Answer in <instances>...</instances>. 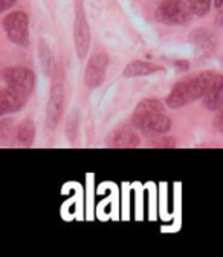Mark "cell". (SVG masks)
Listing matches in <instances>:
<instances>
[{
  "label": "cell",
  "instance_id": "obj_1",
  "mask_svg": "<svg viewBox=\"0 0 223 257\" xmlns=\"http://www.w3.org/2000/svg\"><path fill=\"white\" fill-rule=\"evenodd\" d=\"M132 124L147 135H164L170 131L171 121L164 113V106L159 100L148 98L138 104L133 112Z\"/></svg>",
  "mask_w": 223,
  "mask_h": 257
},
{
  "label": "cell",
  "instance_id": "obj_2",
  "mask_svg": "<svg viewBox=\"0 0 223 257\" xmlns=\"http://www.w3.org/2000/svg\"><path fill=\"white\" fill-rule=\"evenodd\" d=\"M214 77H215V72L205 71L194 78L176 83L167 98V104L171 109H180L189 103H194L203 98V95L206 89L209 87L211 81L214 80Z\"/></svg>",
  "mask_w": 223,
  "mask_h": 257
},
{
  "label": "cell",
  "instance_id": "obj_3",
  "mask_svg": "<svg viewBox=\"0 0 223 257\" xmlns=\"http://www.w3.org/2000/svg\"><path fill=\"white\" fill-rule=\"evenodd\" d=\"M193 16L186 0H164L154 13V19L167 26L186 25Z\"/></svg>",
  "mask_w": 223,
  "mask_h": 257
},
{
  "label": "cell",
  "instance_id": "obj_4",
  "mask_svg": "<svg viewBox=\"0 0 223 257\" xmlns=\"http://www.w3.org/2000/svg\"><path fill=\"white\" fill-rule=\"evenodd\" d=\"M7 37L17 46H29V17L23 11H13L4 19Z\"/></svg>",
  "mask_w": 223,
  "mask_h": 257
},
{
  "label": "cell",
  "instance_id": "obj_5",
  "mask_svg": "<svg viewBox=\"0 0 223 257\" xmlns=\"http://www.w3.org/2000/svg\"><path fill=\"white\" fill-rule=\"evenodd\" d=\"M2 78L8 87L13 90L22 93L23 96H28L33 93L36 86V75L34 72L25 68V66H11L5 68L2 71Z\"/></svg>",
  "mask_w": 223,
  "mask_h": 257
},
{
  "label": "cell",
  "instance_id": "obj_6",
  "mask_svg": "<svg viewBox=\"0 0 223 257\" xmlns=\"http://www.w3.org/2000/svg\"><path fill=\"white\" fill-rule=\"evenodd\" d=\"M109 66V57L106 54H95L86 66L84 83L90 89H97L104 83Z\"/></svg>",
  "mask_w": 223,
  "mask_h": 257
},
{
  "label": "cell",
  "instance_id": "obj_7",
  "mask_svg": "<svg viewBox=\"0 0 223 257\" xmlns=\"http://www.w3.org/2000/svg\"><path fill=\"white\" fill-rule=\"evenodd\" d=\"M74 40H75V51L77 55L84 60L89 46H90V28L86 19V14L83 13L81 7H78L77 14H75V25H74Z\"/></svg>",
  "mask_w": 223,
  "mask_h": 257
},
{
  "label": "cell",
  "instance_id": "obj_8",
  "mask_svg": "<svg viewBox=\"0 0 223 257\" xmlns=\"http://www.w3.org/2000/svg\"><path fill=\"white\" fill-rule=\"evenodd\" d=\"M63 110H65V90H63V86L54 84L46 107V124L52 131L58 127L63 116Z\"/></svg>",
  "mask_w": 223,
  "mask_h": 257
},
{
  "label": "cell",
  "instance_id": "obj_9",
  "mask_svg": "<svg viewBox=\"0 0 223 257\" xmlns=\"http://www.w3.org/2000/svg\"><path fill=\"white\" fill-rule=\"evenodd\" d=\"M26 103V96L13 90L11 87H4L0 90V115L5 116L8 113L19 112Z\"/></svg>",
  "mask_w": 223,
  "mask_h": 257
},
{
  "label": "cell",
  "instance_id": "obj_10",
  "mask_svg": "<svg viewBox=\"0 0 223 257\" xmlns=\"http://www.w3.org/2000/svg\"><path fill=\"white\" fill-rule=\"evenodd\" d=\"M202 100H203V106L208 110L217 112L223 106V75L215 74Z\"/></svg>",
  "mask_w": 223,
  "mask_h": 257
},
{
  "label": "cell",
  "instance_id": "obj_11",
  "mask_svg": "<svg viewBox=\"0 0 223 257\" xmlns=\"http://www.w3.org/2000/svg\"><path fill=\"white\" fill-rule=\"evenodd\" d=\"M189 42L193 43L203 55H211L215 48V37L209 31H206L203 28H199L191 32Z\"/></svg>",
  "mask_w": 223,
  "mask_h": 257
},
{
  "label": "cell",
  "instance_id": "obj_12",
  "mask_svg": "<svg viewBox=\"0 0 223 257\" xmlns=\"http://www.w3.org/2000/svg\"><path fill=\"white\" fill-rule=\"evenodd\" d=\"M162 68L157 66V64L153 63H147V61H141V60H135L132 63H129L124 69V77L127 78H135V77H145V75H151L154 72H159Z\"/></svg>",
  "mask_w": 223,
  "mask_h": 257
},
{
  "label": "cell",
  "instance_id": "obj_13",
  "mask_svg": "<svg viewBox=\"0 0 223 257\" xmlns=\"http://www.w3.org/2000/svg\"><path fill=\"white\" fill-rule=\"evenodd\" d=\"M34 138H36V125L33 119H23L20 125L17 127V141L22 146L29 147V146H33Z\"/></svg>",
  "mask_w": 223,
  "mask_h": 257
},
{
  "label": "cell",
  "instance_id": "obj_14",
  "mask_svg": "<svg viewBox=\"0 0 223 257\" xmlns=\"http://www.w3.org/2000/svg\"><path fill=\"white\" fill-rule=\"evenodd\" d=\"M113 146L115 147H136V146H139V138L133 131L122 128V131L116 132V135L113 138Z\"/></svg>",
  "mask_w": 223,
  "mask_h": 257
},
{
  "label": "cell",
  "instance_id": "obj_15",
  "mask_svg": "<svg viewBox=\"0 0 223 257\" xmlns=\"http://www.w3.org/2000/svg\"><path fill=\"white\" fill-rule=\"evenodd\" d=\"M39 57H40V64H42V68H43V72L46 75H51L52 69H54V58H52L51 49L48 48V45L43 40L39 45Z\"/></svg>",
  "mask_w": 223,
  "mask_h": 257
},
{
  "label": "cell",
  "instance_id": "obj_16",
  "mask_svg": "<svg viewBox=\"0 0 223 257\" xmlns=\"http://www.w3.org/2000/svg\"><path fill=\"white\" fill-rule=\"evenodd\" d=\"M211 2L212 0H186L188 7L191 8L194 16L197 17H203L209 13L211 10Z\"/></svg>",
  "mask_w": 223,
  "mask_h": 257
},
{
  "label": "cell",
  "instance_id": "obj_17",
  "mask_svg": "<svg viewBox=\"0 0 223 257\" xmlns=\"http://www.w3.org/2000/svg\"><path fill=\"white\" fill-rule=\"evenodd\" d=\"M214 127H215V131L223 134V106L217 110V115L214 118Z\"/></svg>",
  "mask_w": 223,
  "mask_h": 257
},
{
  "label": "cell",
  "instance_id": "obj_18",
  "mask_svg": "<svg viewBox=\"0 0 223 257\" xmlns=\"http://www.w3.org/2000/svg\"><path fill=\"white\" fill-rule=\"evenodd\" d=\"M17 0H0V11H7L16 5Z\"/></svg>",
  "mask_w": 223,
  "mask_h": 257
},
{
  "label": "cell",
  "instance_id": "obj_19",
  "mask_svg": "<svg viewBox=\"0 0 223 257\" xmlns=\"http://www.w3.org/2000/svg\"><path fill=\"white\" fill-rule=\"evenodd\" d=\"M154 143H157L154 146H159V147H174V140H171V138H165V140L154 141Z\"/></svg>",
  "mask_w": 223,
  "mask_h": 257
},
{
  "label": "cell",
  "instance_id": "obj_20",
  "mask_svg": "<svg viewBox=\"0 0 223 257\" xmlns=\"http://www.w3.org/2000/svg\"><path fill=\"white\" fill-rule=\"evenodd\" d=\"M176 66H179L182 71H186V69L189 68V63L185 61V60H180V61H176Z\"/></svg>",
  "mask_w": 223,
  "mask_h": 257
},
{
  "label": "cell",
  "instance_id": "obj_21",
  "mask_svg": "<svg viewBox=\"0 0 223 257\" xmlns=\"http://www.w3.org/2000/svg\"><path fill=\"white\" fill-rule=\"evenodd\" d=\"M217 13H218L217 14V19H215L217 20V25H223V10H218Z\"/></svg>",
  "mask_w": 223,
  "mask_h": 257
},
{
  "label": "cell",
  "instance_id": "obj_22",
  "mask_svg": "<svg viewBox=\"0 0 223 257\" xmlns=\"http://www.w3.org/2000/svg\"><path fill=\"white\" fill-rule=\"evenodd\" d=\"M214 7L217 8V11L223 10V0H214Z\"/></svg>",
  "mask_w": 223,
  "mask_h": 257
}]
</instances>
